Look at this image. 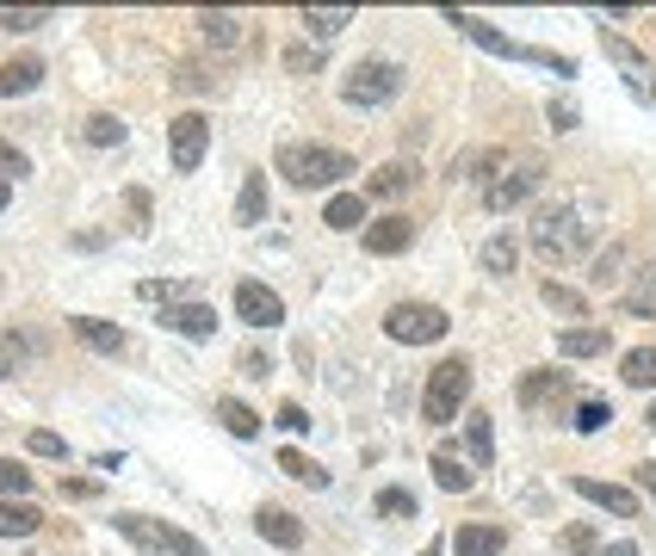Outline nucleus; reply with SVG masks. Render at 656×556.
Here are the masks:
<instances>
[{"label":"nucleus","instance_id":"8fccbe9b","mask_svg":"<svg viewBox=\"0 0 656 556\" xmlns=\"http://www.w3.org/2000/svg\"><path fill=\"white\" fill-rule=\"evenodd\" d=\"M551 124H558V130H576V111H570V106H563V99H551Z\"/></svg>","mask_w":656,"mask_h":556},{"label":"nucleus","instance_id":"ddd939ff","mask_svg":"<svg viewBox=\"0 0 656 556\" xmlns=\"http://www.w3.org/2000/svg\"><path fill=\"white\" fill-rule=\"evenodd\" d=\"M161 328H173L180 340H211L218 334V309L211 303H168L161 309Z\"/></svg>","mask_w":656,"mask_h":556},{"label":"nucleus","instance_id":"c03bdc74","mask_svg":"<svg viewBox=\"0 0 656 556\" xmlns=\"http://www.w3.org/2000/svg\"><path fill=\"white\" fill-rule=\"evenodd\" d=\"M563 550H570V556H589V550H594V525H570V532H563Z\"/></svg>","mask_w":656,"mask_h":556},{"label":"nucleus","instance_id":"a19ab883","mask_svg":"<svg viewBox=\"0 0 656 556\" xmlns=\"http://www.w3.org/2000/svg\"><path fill=\"white\" fill-rule=\"evenodd\" d=\"M607 420H613V408H607V402H582V408H576V420H570V427H576V432H601V427H607Z\"/></svg>","mask_w":656,"mask_h":556},{"label":"nucleus","instance_id":"393cba45","mask_svg":"<svg viewBox=\"0 0 656 556\" xmlns=\"http://www.w3.org/2000/svg\"><path fill=\"white\" fill-rule=\"evenodd\" d=\"M322 223H328V229H366L372 216H366L360 192H335V199H328V211H322Z\"/></svg>","mask_w":656,"mask_h":556},{"label":"nucleus","instance_id":"f8f14e48","mask_svg":"<svg viewBox=\"0 0 656 556\" xmlns=\"http://www.w3.org/2000/svg\"><path fill=\"white\" fill-rule=\"evenodd\" d=\"M409 242H415V223H409L403 211L372 216V223H366V254H384V260H391V254H403Z\"/></svg>","mask_w":656,"mask_h":556},{"label":"nucleus","instance_id":"4be33fe9","mask_svg":"<svg viewBox=\"0 0 656 556\" xmlns=\"http://www.w3.org/2000/svg\"><path fill=\"white\" fill-rule=\"evenodd\" d=\"M607 346H613L607 328H563V334H558L563 359H594V353H607Z\"/></svg>","mask_w":656,"mask_h":556},{"label":"nucleus","instance_id":"ea45409f","mask_svg":"<svg viewBox=\"0 0 656 556\" xmlns=\"http://www.w3.org/2000/svg\"><path fill=\"white\" fill-rule=\"evenodd\" d=\"M378 513H396V520H415V494H409V489H378Z\"/></svg>","mask_w":656,"mask_h":556},{"label":"nucleus","instance_id":"a18cd8bd","mask_svg":"<svg viewBox=\"0 0 656 556\" xmlns=\"http://www.w3.org/2000/svg\"><path fill=\"white\" fill-rule=\"evenodd\" d=\"M142 297H149V303H173V297H180V285H173V278H149V285H137Z\"/></svg>","mask_w":656,"mask_h":556},{"label":"nucleus","instance_id":"aec40b11","mask_svg":"<svg viewBox=\"0 0 656 556\" xmlns=\"http://www.w3.org/2000/svg\"><path fill=\"white\" fill-rule=\"evenodd\" d=\"M235 223H242V229L266 223V168H254L248 180H242V199H235Z\"/></svg>","mask_w":656,"mask_h":556},{"label":"nucleus","instance_id":"cd10ccee","mask_svg":"<svg viewBox=\"0 0 656 556\" xmlns=\"http://www.w3.org/2000/svg\"><path fill=\"white\" fill-rule=\"evenodd\" d=\"M515 266H520V242H515V235H489V242H484V272L508 278Z\"/></svg>","mask_w":656,"mask_h":556},{"label":"nucleus","instance_id":"473e14b6","mask_svg":"<svg viewBox=\"0 0 656 556\" xmlns=\"http://www.w3.org/2000/svg\"><path fill=\"white\" fill-rule=\"evenodd\" d=\"M81 137L94 142V149H112V142H125V118H112V111H94V118L81 124Z\"/></svg>","mask_w":656,"mask_h":556},{"label":"nucleus","instance_id":"9d476101","mask_svg":"<svg viewBox=\"0 0 656 556\" xmlns=\"http://www.w3.org/2000/svg\"><path fill=\"white\" fill-rule=\"evenodd\" d=\"M235 316L248 328H279L285 303H279V291H266L261 278H242V285H235Z\"/></svg>","mask_w":656,"mask_h":556},{"label":"nucleus","instance_id":"09e8293b","mask_svg":"<svg viewBox=\"0 0 656 556\" xmlns=\"http://www.w3.org/2000/svg\"><path fill=\"white\" fill-rule=\"evenodd\" d=\"M173 87H187V93H204V87H211V75H204V68H192V62H187V68L173 75Z\"/></svg>","mask_w":656,"mask_h":556},{"label":"nucleus","instance_id":"6e6552de","mask_svg":"<svg viewBox=\"0 0 656 556\" xmlns=\"http://www.w3.org/2000/svg\"><path fill=\"white\" fill-rule=\"evenodd\" d=\"M204 149H211V124H204V111H180V118L168 124V161H173V173H199Z\"/></svg>","mask_w":656,"mask_h":556},{"label":"nucleus","instance_id":"b1692460","mask_svg":"<svg viewBox=\"0 0 656 556\" xmlns=\"http://www.w3.org/2000/svg\"><path fill=\"white\" fill-rule=\"evenodd\" d=\"M218 420H223V432H235V439H261V415H254L242 396H218Z\"/></svg>","mask_w":656,"mask_h":556},{"label":"nucleus","instance_id":"72a5a7b5","mask_svg":"<svg viewBox=\"0 0 656 556\" xmlns=\"http://www.w3.org/2000/svg\"><path fill=\"white\" fill-rule=\"evenodd\" d=\"M32 494V470L19 458H0V501H25Z\"/></svg>","mask_w":656,"mask_h":556},{"label":"nucleus","instance_id":"4468645a","mask_svg":"<svg viewBox=\"0 0 656 556\" xmlns=\"http://www.w3.org/2000/svg\"><path fill=\"white\" fill-rule=\"evenodd\" d=\"M68 328H75L81 340H87V346H94V353H106V359H118L130 346V334L118 322H99V316H68Z\"/></svg>","mask_w":656,"mask_h":556},{"label":"nucleus","instance_id":"864d4df0","mask_svg":"<svg viewBox=\"0 0 656 556\" xmlns=\"http://www.w3.org/2000/svg\"><path fill=\"white\" fill-rule=\"evenodd\" d=\"M607 556H638V544H625V538H620V544H613Z\"/></svg>","mask_w":656,"mask_h":556},{"label":"nucleus","instance_id":"de8ad7c7","mask_svg":"<svg viewBox=\"0 0 656 556\" xmlns=\"http://www.w3.org/2000/svg\"><path fill=\"white\" fill-rule=\"evenodd\" d=\"M99 494V482H87V477H63V501H94Z\"/></svg>","mask_w":656,"mask_h":556},{"label":"nucleus","instance_id":"0eeeda50","mask_svg":"<svg viewBox=\"0 0 656 556\" xmlns=\"http://www.w3.org/2000/svg\"><path fill=\"white\" fill-rule=\"evenodd\" d=\"M446 309L440 303H391V316H384V334L403 340V346H427V340L446 334Z\"/></svg>","mask_w":656,"mask_h":556},{"label":"nucleus","instance_id":"f257e3e1","mask_svg":"<svg viewBox=\"0 0 656 556\" xmlns=\"http://www.w3.org/2000/svg\"><path fill=\"white\" fill-rule=\"evenodd\" d=\"M273 168H279L292 185L316 192V185H341L347 173H360V161L347 149H328V142H285V149L273 154Z\"/></svg>","mask_w":656,"mask_h":556},{"label":"nucleus","instance_id":"39448f33","mask_svg":"<svg viewBox=\"0 0 656 556\" xmlns=\"http://www.w3.org/2000/svg\"><path fill=\"white\" fill-rule=\"evenodd\" d=\"M446 25H458L470 38V44H484L489 56H508V62H546V68H558V75H576V62L570 56H558V50H532V44H515V38H501L489 19H477V13H446Z\"/></svg>","mask_w":656,"mask_h":556},{"label":"nucleus","instance_id":"58836bf2","mask_svg":"<svg viewBox=\"0 0 656 556\" xmlns=\"http://www.w3.org/2000/svg\"><path fill=\"white\" fill-rule=\"evenodd\" d=\"M25 446H32V458H68V439L63 432H50V427H38Z\"/></svg>","mask_w":656,"mask_h":556},{"label":"nucleus","instance_id":"3c124183","mask_svg":"<svg viewBox=\"0 0 656 556\" xmlns=\"http://www.w3.org/2000/svg\"><path fill=\"white\" fill-rule=\"evenodd\" d=\"M130 216H137V229H149V192H130Z\"/></svg>","mask_w":656,"mask_h":556},{"label":"nucleus","instance_id":"4d7b16f0","mask_svg":"<svg viewBox=\"0 0 656 556\" xmlns=\"http://www.w3.org/2000/svg\"><path fill=\"white\" fill-rule=\"evenodd\" d=\"M644 93H650V106H656V81H650V87H644Z\"/></svg>","mask_w":656,"mask_h":556},{"label":"nucleus","instance_id":"bb28decb","mask_svg":"<svg viewBox=\"0 0 656 556\" xmlns=\"http://www.w3.org/2000/svg\"><path fill=\"white\" fill-rule=\"evenodd\" d=\"M409 185H415V168H409V161H384V168L366 180V192H372V199H396V192H409Z\"/></svg>","mask_w":656,"mask_h":556},{"label":"nucleus","instance_id":"f3484780","mask_svg":"<svg viewBox=\"0 0 656 556\" xmlns=\"http://www.w3.org/2000/svg\"><path fill=\"white\" fill-rule=\"evenodd\" d=\"M501 550H508L501 525H458L453 532V556H501Z\"/></svg>","mask_w":656,"mask_h":556},{"label":"nucleus","instance_id":"412c9836","mask_svg":"<svg viewBox=\"0 0 656 556\" xmlns=\"http://www.w3.org/2000/svg\"><path fill=\"white\" fill-rule=\"evenodd\" d=\"M38 81H44V62H38V56H13L7 68H0V99H19V93H32Z\"/></svg>","mask_w":656,"mask_h":556},{"label":"nucleus","instance_id":"5fc2aeb1","mask_svg":"<svg viewBox=\"0 0 656 556\" xmlns=\"http://www.w3.org/2000/svg\"><path fill=\"white\" fill-rule=\"evenodd\" d=\"M7 199H13V180H0V211H7Z\"/></svg>","mask_w":656,"mask_h":556},{"label":"nucleus","instance_id":"a878e982","mask_svg":"<svg viewBox=\"0 0 656 556\" xmlns=\"http://www.w3.org/2000/svg\"><path fill=\"white\" fill-rule=\"evenodd\" d=\"M38 520H44V513H38L32 501H0V538H32Z\"/></svg>","mask_w":656,"mask_h":556},{"label":"nucleus","instance_id":"37998d69","mask_svg":"<svg viewBox=\"0 0 656 556\" xmlns=\"http://www.w3.org/2000/svg\"><path fill=\"white\" fill-rule=\"evenodd\" d=\"M19 359H25V346L13 334H0V377H19Z\"/></svg>","mask_w":656,"mask_h":556},{"label":"nucleus","instance_id":"a211bd4d","mask_svg":"<svg viewBox=\"0 0 656 556\" xmlns=\"http://www.w3.org/2000/svg\"><path fill=\"white\" fill-rule=\"evenodd\" d=\"M465 446H470V463H477V470L496 463V427H489L484 408H470V415H465Z\"/></svg>","mask_w":656,"mask_h":556},{"label":"nucleus","instance_id":"603ef678","mask_svg":"<svg viewBox=\"0 0 656 556\" xmlns=\"http://www.w3.org/2000/svg\"><path fill=\"white\" fill-rule=\"evenodd\" d=\"M638 489L656 494V463H638Z\"/></svg>","mask_w":656,"mask_h":556},{"label":"nucleus","instance_id":"c9c22d12","mask_svg":"<svg viewBox=\"0 0 656 556\" xmlns=\"http://www.w3.org/2000/svg\"><path fill=\"white\" fill-rule=\"evenodd\" d=\"M489 168H501V154H496V149L458 154V161H453V180H489Z\"/></svg>","mask_w":656,"mask_h":556},{"label":"nucleus","instance_id":"f03ea898","mask_svg":"<svg viewBox=\"0 0 656 556\" xmlns=\"http://www.w3.org/2000/svg\"><path fill=\"white\" fill-rule=\"evenodd\" d=\"M470 384H477V371H470L465 353L440 359V365L427 371V389H422V420H427V427H453V420L465 415Z\"/></svg>","mask_w":656,"mask_h":556},{"label":"nucleus","instance_id":"5701e85b","mask_svg":"<svg viewBox=\"0 0 656 556\" xmlns=\"http://www.w3.org/2000/svg\"><path fill=\"white\" fill-rule=\"evenodd\" d=\"M304 31H310L316 44H328V38H335V31H347L353 25V7H304Z\"/></svg>","mask_w":656,"mask_h":556},{"label":"nucleus","instance_id":"1a4fd4ad","mask_svg":"<svg viewBox=\"0 0 656 556\" xmlns=\"http://www.w3.org/2000/svg\"><path fill=\"white\" fill-rule=\"evenodd\" d=\"M546 180V161H520V168H501V180H489L484 204L489 211H515L520 199H532V185Z\"/></svg>","mask_w":656,"mask_h":556},{"label":"nucleus","instance_id":"c756f323","mask_svg":"<svg viewBox=\"0 0 656 556\" xmlns=\"http://www.w3.org/2000/svg\"><path fill=\"white\" fill-rule=\"evenodd\" d=\"M434 482H440L446 494H465V489H470V470L458 463V451H434Z\"/></svg>","mask_w":656,"mask_h":556},{"label":"nucleus","instance_id":"2eb2a0df","mask_svg":"<svg viewBox=\"0 0 656 556\" xmlns=\"http://www.w3.org/2000/svg\"><path fill=\"white\" fill-rule=\"evenodd\" d=\"M254 532H261L266 544H279V550H297V544H304V520L285 507H261L254 513Z\"/></svg>","mask_w":656,"mask_h":556},{"label":"nucleus","instance_id":"7ed1b4c3","mask_svg":"<svg viewBox=\"0 0 656 556\" xmlns=\"http://www.w3.org/2000/svg\"><path fill=\"white\" fill-rule=\"evenodd\" d=\"M589 229H594V223H582L576 204H546V211L532 216V247H539L551 266L576 260L582 247H589Z\"/></svg>","mask_w":656,"mask_h":556},{"label":"nucleus","instance_id":"20e7f679","mask_svg":"<svg viewBox=\"0 0 656 556\" xmlns=\"http://www.w3.org/2000/svg\"><path fill=\"white\" fill-rule=\"evenodd\" d=\"M396 93H403V62H391V56H366L341 75L347 106H391Z\"/></svg>","mask_w":656,"mask_h":556},{"label":"nucleus","instance_id":"4c0bfd02","mask_svg":"<svg viewBox=\"0 0 656 556\" xmlns=\"http://www.w3.org/2000/svg\"><path fill=\"white\" fill-rule=\"evenodd\" d=\"M625 260H632V247H625V242H613L607 254H601V260H594V278H601V285H613V278H625V272H620Z\"/></svg>","mask_w":656,"mask_h":556},{"label":"nucleus","instance_id":"c85d7f7f","mask_svg":"<svg viewBox=\"0 0 656 556\" xmlns=\"http://www.w3.org/2000/svg\"><path fill=\"white\" fill-rule=\"evenodd\" d=\"M279 470H285L292 482H310V489H322V482H328V470H322V463H316V458H304V451H292V446L279 451Z\"/></svg>","mask_w":656,"mask_h":556},{"label":"nucleus","instance_id":"6ab92c4d","mask_svg":"<svg viewBox=\"0 0 656 556\" xmlns=\"http://www.w3.org/2000/svg\"><path fill=\"white\" fill-rule=\"evenodd\" d=\"M551 396H570V377H563V371H532V377H520V408H546Z\"/></svg>","mask_w":656,"mask_h":556},{"label":"nucleus","instance_id":"2f4dec72","mask_svg":"<svg viewBox=\"0 0 656 556\" xmlns=\"http://www.w3.org/2000/svg\"><path fill=\"white\" fill-rule=\"evenodd\" d=\"M199 31H204V44L230 50L235 38H242V19H235V13H199Z\"/></svg>","mask_w":656,"mask_h":556},{"label":"nucleus","instance_id":"49530a36","mask_svg":"<svg viewBox=\"0 0 656 556\" xmlns=\"http://www.w3.org/2000/svg\"><path fill=\"white\" fill-rule=\"evenodd\" d=\"M279 427H285V432H310L316 420L304 415V408H297V402H285V408H279Z\"/></svg>","mask_w":656,"mask_h":556},{"label":"nucleus","instance_id":"7c9ffc66","mask_svg":"<svg viewBox=\"0 0 656 556\" xmlns=\"http://www.w3.org/2000/svg\"><path fill=\"white\" fill-rule=\"evenodd\" d=\"M625 384L656 389V346H632V353H625Z\"/></svg>","mask_w":656,"mask_h":556},{"label":"nucleus","instance_id":"9b49d317","mask_svg":"<svg viewBox=\"0 0 656 556\" xmlns=\"http://www.w3.org/2000/svg\"><path fill=\"white\" fill-rule=\"evenodd\" d=\"M570 489L582 494V501H594L601 513H613V520H638V494L620 489V482H594V477H570Z\"/></svg>","mask_w":656,"mask_h":556},{"label":"nucleus","instance_id":"79ce46f5","mask_svg":"<svg viewBox=\"0 0 656 556\" xmlns=\"http://www.w3.org/2000/svg\"><path fill=\"white\" fill-rule=\"evenodd\" d=\"M32 173V161H25V149H13V142L0 137V180H25Z\"/></svg>","mask_w":656,"mask_h":556},{"label":"nucleus","instance_id":"f704fd0d","mask_svg":"<svg viewBox=\"0 0 656 556\" xmlns=\"http://www.w3.org/2000/svg\"><path fill=\"white\" fill-rule=\"evenodd\" d=\"M50 19H56L50 7H0V31H13V38H19V31H38V25H50Z\"/></svg>","mask_w":656,"mask_h":556},{"label":"nucleus","instance_id":"e433bc0d","mask_svg":"<svg viewBox=\"0 0 656 556\" xmlns=\"http://www.w3.org/2000/svg\"><path fill=\"white\" fill-rule=\"evenodd\" d=\"M539 297H546L558 316H589V303H582V291H570V285H539Z\"/></svg>","mask_w":656,"mask_h":556},{"label":"nucleus","instance_id":"6e6d98bb","mask_svg":"<svg viewBox=\"0 0 656 556\" xmlns=\"http://www.w3.org/2000/svg\"><path fill=\"white\" fill-rule=\"evenodd\" d=\"M644 427H656V402H650V415H644Z\"/></svg>","mask_w":656,"mask_h":556},{"label":"nucleus","instance_id":"dca6fc26","mask_svg":"<svg viewBox=\"0 0 656 556\" xmlns=\"http://www.w3.org/2000/svg\"><path fill=\"white\" fill-rule=\"evenodd\" d=\"M620 309H625V316H638V322H650V316H656V266H638V272H625Z\"/></svg>","mask_w":656,"mask_h":556},{"label":"nucleus","instance_id":"423d86ee","mask_svg":"<svg viewBox=\"0 0 656 556\" xmlns=\"http://www.w3.org/2000/svg\"><path fill=\"white\" fill-rule=\"evenodd\" d=\"M112 525H118V538H130L149 556H204V544L192 538V532H180V525H168V520H149V513H118Z\"/></svg>","mask_w":656,"mask_h":556}]
</instances>
